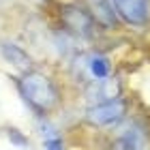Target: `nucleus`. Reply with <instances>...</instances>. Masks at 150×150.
I'll list each match as a JSON object with an SVG mask.
<instances>
[{"label": "nucleus", "instance_id": "3", "mask_svg": "<svg viewBox=\"0 0 150 150\" xmlns=\"http://www.w3.org/2000/svg\"><path fill=\"white\" fill-rule=\"evenodd\" d=\"M60 22L69 32L77 37H90L94 28L92 13L79 4H62L60 6Z\"/></svg>", "mask_w": 150, "mask_h": 150}, {"label": "nucleus", "instance_id": "10", "mask_svg": "<svg viewBox=\"0 0 150 150\" xmlns=\"http://www.w3.org/2000/svg\"><path fill=\"white\" fill-rule=\"evenodd\" d=\"M45 150H64V148H62V139H60V137H50V139H45Z\"/></svg>", "mask_w": 150, "mask_h": 150}, {"label": "nucleus", "instance_id": "5", "mask_svg": "<svg viewBox=\"0 0 150 150\" xmlns=\"http://www.w3.org/2000/svg\"><path fill=\"white\" fill-rule=\"evenodd\" d=\"M144 148H146V133L137 122L127 125L114 142V150H144Z\"/></svg>", "mask_w": 150, "mask_h": 150}, {"label": "nucleus", "instance_id": "1", "mask_svg": "<svg viewBox=\"0 0 150 150\" xmlns=\"http://www.w3.org/2000/svg\"><path fill=\"white\" fill-rule=\"evenodd\" d=\"M17 90L37 114H47L60 103L58 86L41 71H24V75L17 79Z\"/></svg>", "mask_w": 150, "mask_h": 150}, {"label": "nucleus", "instance_id": "8", "mask_svg": "<svg viewBox=\"0 0 150 150\" xmlns=\"http://www.w3.org/2000/svg\"><path fill=\"white\" fill-rule=\"evenodd\" d=\"M86 69H88V75L99 81V79H107L112 73V64L110 60L105 56H99V54H94V56H88L86 58Z\"/></svg>", "mask_w": 150, "mask_h": 150}, {"label": "nucleus", "instance_id": "7", "mask_svg": "<svg viewBox=\"0 0 150 150\" xmlns=\"http://www.w3.org/2000/svg\"><path fill=\"white\" fill-rule=\"evenodd\" d=\"M92 17L105 28H116V9L112 0H92Z\"/></svg>", "mask_w": 150, "mask_h": 150}, {"label": "nucleus", "instance_id": "2", "mask_svg": "<svg viewBox=\"0 0 150 150\" xmlns=\"http://www.w3.org/2000/svg\"><path fill=\"white\" fill-rule=\"evenodd\" d=\"M125 114H127V101L120 97H114V99L101 101V103L88 107L86 122L92 127H107V125H114V122L122 120Z\"/></svg>", "mask_w": 150, "mask_h": 150}, {"label": "nucleus", "instance_id": "6", "mask_svg": "<svg viewBox=\"0 0 150 150\" xmlns=\"http://www.w3.org/2000/svg\"><path fill=\"white\" fill-rule=\"evenodd\" d=\"M0 54H2V58L6 62H11L13 67H17L19 71H30L32 67V58L28 56V52L22 50L19 45L15 43H0Z\"/></svg>", "mask_w": 150, "mask_h": 150}, {"label": "nucleus", "instance_id": "9", "mask_svg": "<svg viewBox=\"0 0 150 150\" xmlns=\"http://www.w3.org/2000/svg\"><path fill=\"white\" fill-rule=\"evenodd\" d=\"M6 137H9V142L13 146H17V148H28V137L22 133V131H17V129H6Z\"/></svg>", "mask_w": 150, "mask_h": 150}, {"label": "nucleus", "instance_id": "4", "mask_svg": "<svg viewBox=\"0 0 150 150\" xmlns=\"http://www.w3.org/2000/svg\"><path fill=\"white\" fill-rule=\"evenodd\" d=\"M116 15H120L127 24L144 28L150 22V0H112Z\"/></svg>", "mask_w": 150, "mask_h": 150}]
</instances>
